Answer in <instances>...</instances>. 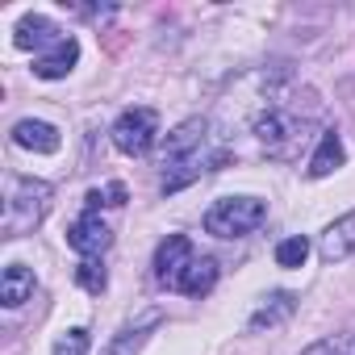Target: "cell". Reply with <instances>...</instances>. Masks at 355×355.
I'll return each instance as SVG.
<instances>
[{"mask_svg": "<svg viewBox=\"0 0 355 355\" xmlns=\"http://www.w3.org/2000/svg\"><path fill=\"white\" fill-rule=\"evenodd\" d=\"M88 330L84 326H71V330H63L59 338H55V351L51 355H88Z\"/></svg>", "mask_w": 355, "mask_h": 355, "instance_id": "17", "label": "cell"}, {"mask_svg": "<svg viewBox=\"0 0 355 355\" xmlns=\"http://www.w3.org/2000/svg\"><path fill=\"white\" fill-rule=\"evenodd\" d=\"M109 138H113V146L121 150V155H146L150 146H155V138H159V113L155 109H146V105H134V109H125L117 121H113V130H109Z\"/></svg>", "mask_w": 355, "mask_h": 355, "instance_id": "5", "label": "cell"}, {"mask_svg": "<svg viewBox=\"0 0 355 355\" xmlns=\"http://www.w3.org/2000/svg\"><path fill=\"white\" fill-rule=\"evenodd\" d=\"M338 355H355V334H347V338H343V347H338Z\"/></svg>", "mask_w": 355, "mask_h": 355, "instance_id": "22", "label": "cell"}, {"mask_svg": "<svg viewBox=\"0 0 355 355\" xmlns=\"http://www.w3.org/2000/svg\"><path fill=\"white\" fill-rule=\"evenodd\" d=\"M13 142H17V146H26V150H34V155H55L63 138H59V130H55L51 121L21 117V121L13 125Z\"/></svg>", "mask_w": 355, "mask_h": 355, "instance_id": "12", "label": "cell"}, {"mask_svg": "<svg viewBox=\"0 0 355 355\" xmlns=\"http://www.w3.org/2000/svg\"><path fill=\"white\" fill-rule=\"evenodd\" d=\"M193 259H197V255H193L189 234H167V239L159 243V251H155V280H159L163 288H175Z\"/></svg>", "mask_w": 355, "mask_h": 355, "instance_id": "6", "label": "cell"}, {"mask_svg": "<svg viewBox=\"0 0 355 355\" xmlns=\"http://www.w3.org/2000/svg\"><path fill=\"white\" fill-rule=\"evenodd\" d=\"M67 34L51 21V17H42V13H26L21 21H17V30H13V42L21 46V51H38V55H46L51 46H59Z\"/></svg>", "mask_w": 355, "mask_h": 355, "instance_id": "8", "label": "cell"}, {"mask_svg": "<svg viewBox=\"0 0 355 355\" xmlns=\"http://www.w3.org/2000/svg\"><path fill=\"white\" fill-rule=\"evenodd\" d=\"M76 280H80L88 293H105V284H109V276H105V263H96V259H84V263L76 268Z\"/></svg>", "mask_w": 355, "mask_h": 355, "instance_id": "19", "label": "cell"}, {"mask_svg": "<svg viewBox=\"0 0 355 355\" xmlns=\"http://www.w3.org/2000/svg\"><path fill=\"white\" fill-rule=\"evenodd\" d=\"M67 243H71V251H80L84 259H96L101 251H109V243H113V230L101 222V214H96V209H88V214H80V218L71 222V230H67Z\"/></svg>", "mask_w": 355, "mask_h": 355, "instance_id": "7", "label": "cell"}, {"mask_svg": "<svg viewBox=\"0 0 355 355\" xmlns=\"http://www.w3.org/2000/svg\"><path fill=\"white\" fill-rule=\"evenodd\" d=\"M293 309H297V297H293V293H272V297L251 313V322H247V326H251V330H263V326L272 330V326L288 322V318H293Z\"/></svg>", "mask_w": 355, "mask_h": 355, "instance_id": "16", "label": "cell"}, {"mask_svg": "<svg viewBox=\"0 0 355 355\" xmlns=\"http://www.w3.org/2000/svg\"><path fill=\"white\" fill-rule=\"evenodd\" d=\"M101 205H125V184L92 189V193H88V209H101Z\"/></svg>", "mask_w": 355, "mask_h": 355, "instance_id": "20", "label": "cell"}, {"mask_svg": "<svg viewBox=\"0 0 355 355\" xmlns=\"http://www.w3.org/2000/svg\"><path fill=\"white\" fill-rule=\"evenodd\" d=\"M338 347H343V338H322V343H313V347H305L301 355H338Z\"/></svg>", "mask_w": 355, "mask_h": 355, "instance_id": "21", "label": "cell"}, {"mask_svg": "<svg viewBox=\"0 0 355 355\" xmlns=\"http://www.w3.org/2000/svg\"><path fill=\"white\" fill-rule=\"evenodd\" d=\"M30 297H34V272H30L26 263H9L5 276H0V301H5L9 309H17V305H26Z\"/></svg>", "mask_w": 355, "mask_h": 355, "instance_id": "14", "label": "cell"}, {"mask_svg": "<svg viewBox=\"0 0 355 355\" xmlns=\"http://www.w3.org/2000/svg\"><path fill=\"white\" fill-rule=\"evenodd\" d=\"M205 146H209V121L205 117H189L184 125H175L167 134V142L159 150L163 193H180L201 171H209V163H218V159H205Z\"/></svg>", "mask_w": 355, "mask_h": 355, "instance_id": "1", "label": "cell"}, {"mask_svg": "<svg viewBox=\"0 0 355 355\" xmlns=\"http://www.w3.org/2000/svg\"><path fill=\"white\" fill-rule=\"evenodd\" d=\"M305 255H309V243H305L301 234H293V239H284V243L276 247V263H280V268H301Z\"/></svg>", "mask_w": 355, "mask_h": 355, "instance_id": "18", "label": "cell"}, {"mask_svg": "<svg viewBox=\"0 0 355 355\" xmlns=\"http://www.w3.org/2000/svg\"><path fill=\"white\" fill-rule=\"evenodd\" d=\"M163 322V309H142L125 330H117L109 343H105V351L101 355H138L142 347H146V338H150V330Z\"/></svg>", "mask_w": 355, "mask_h": 355, "instance_id": "9", "label": "cell"}, {"mask_svg": "<svg viewBox=\"0 0 355 355\" xmlns=\"http://www.w3.org/2000/svg\"><path fill=\"white\" fill-rule=\"evenodd\" d=\"M255 138H259V146L268 150V155H276V159H288L293 150H297V142H301V130H305V121L297 117V113H288V109H280V105H268L263 113H255Z\"/></svg>", "mask_w": 355, "mask_h": 355, "instance_id": "4", "label": "cell"}, {"mask_svg": "<svg viewBox=\"0 0 355 355\" xmlns=\"http://www.w3.org/2000/svg\"><path fill=\"white\" fill-rule=\"evenodd\" d=\"M263 222H268V201L259 197H222L205 214V230L214 239H243L255 234Z\"/></svg>", "mask_w": 355, "mask_h": 355, "instance_id": "3", "label": "cell"}, {"mask_svg": "<svg viewBox=\"0 0 355 355\" xmlns=\"http://www.w3.org/2000/svg\"><path fill=\"white\" fill-rule=\"evenodd\" d=\"M55 189L46 180H34V175H13L9 180V197H5V222H0V234L5 239H21L30 230L42 226V218L51 214Z\"/></svg>", "mask_w": 355, "mask_h": 355, "instance_id": "2", "label": "cell"}, {"mask_svg": "<svg viewBox=\"0 0 355 355\" xmlns=\"http://www.w3.org/2000/svg\"><path fill=\"white\" fill-rule=\"evenodd\" d=\"M76 63H80V42L67 34L59 46H51L46 55L34 59V76H38V80H63V76H71Z\"/></svg>", "mask_w": 355, "mask_h": 355, "instance_id": "11", "label": "cell"}, {"mask_svg": "<svg viewBox=\"0 0 355 355\" xmlns=\"http://www.w3.org/2000/svg\"><path fill=\"white\" fill-rule=\"evenodd\" d=\"M214 284H218V263H214L209 255H201V259H193V263H189V272L180 276L175 293H184V297H209V293H214Z\"/></svg>", "mask_w": 355, "mask_h": 355, "instance_id": "15", "label": "cell"}, {"mask_svg": "<svg viewBox=\"0 0 355 355\" xmlns=\"http://www.w3.org/2000/svg\"><path fill=\"white\" fill-rule=\"evenodd\" d=\"M347 163V150H343V138L334 134V130H326L322 138H318V150L309 155V175H313V180H322V175H330V171H338Z\"/></svg>", "mask_w": 355, "mask_h": 355, "instance_id": "13", "label": "cell"}, {"mask_svg": "<svg viewBox=\"0 0 355 355\" xmlns=\"http://www.w3.org/2000/svg\"><path fill=\"white\" fill-rule=\"evenodd\" d=\"M318 255L326 263H343V259H355V209L343 214L338 222H330L318 239Z\"/></svg>", "mask_w": 355, "mask_h": 355, "instance_id": "10", "label": "cell"}]
</instances>
